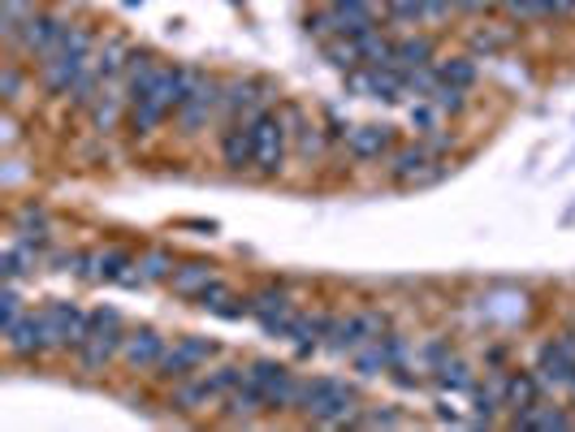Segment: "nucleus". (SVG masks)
Masks as SVG:
<instances>
[{
  "label": "nucleus",
  "instance_id": "obj_28",
  "mask_svg": "<svg viewBox=\"0 0 575 432\" xmlns=\"http://www.w3.org/2000/svg\"><path fill=\"white\" fill-rule=\"evenodd\" d=\"M511 424H515V429H572L575 420L563 411V407H546V403H537V407H528V411H515Z\"/></svg>",
  "mask_w": 575,
  "mask_h": 432
},
{
  "label": "nucleus",
  "instance_id": "obj_2",
  "mask_svg": "<svg viewBox=\"0 0 575 432\" xmlns=\"http://www.w3.org/2000/svg\"><path fill=\"white\" fill-rule=\"evenodd\" d=\"M295 411L312 424L343 429V424H355V416H359V394H355V385H346L338 376H303Z\"/></svg>",
  "mask_w": 575,
  "mask_h": 432
},
{
  "label": "nucleus",
  "instance_id": "obj_33",
  "mask_svg": "<svg viewBox=\"0 0 575 432\" xmlns=\"http://www.w3.org/2000/svg\"><path fill=\"white\" fill-rule=\"evenodd\" d=\"M321 52H325V61H330L334 70H343V74H350V70H359V65H363V61H359V48H355V39H346V35L325 39V44H321Z\"/></svg>",
  "mask_w": 575,
  "mask_h": 432
},
{
  "label": "nucleus",
  "instance_id": "obj_20",
  "mask_svg": "<svg viewBox=\"0 0 575 432\" xmlns=\"http://www.w3.org/2000/svg\"><path fill=\"white\" fill-rule=\"evenodd\" d=\"M213 277H217V264H213V260H187V264L173 268V277H169L165 286H169L178 299H191V303H195L200 290H204Z\"/></svg>",
  "mask_w": 575,
  "mask_h": 432
},
{
  "label": "nucleus",
  "instance_id": "obj_31",
  "mask_svg": "<svg viewBox=\"0 0 575 432\" xmlns=\"http://www.w3.org/2000/svg\"><path fill=\"white\" fill-rule=\"evenodd\" d=\"M204 376H208V385H213L217 403H226L233 389L247 381V363H217V368H208Z\"/></svg>",
  "mask_w": 575,
  "mask_h": 432
},
{
  "label": "nucleus",
  "instance_id": "obj_7",
  "mask_svg": "<svg viewBox=\"0 0 575 432\" xmlns=\"http://www.w3.org/2000/svg\"><path fill=\"white\" fill-rule=\"evenodd\" d=\"M299 381L286 363L277 359H251L247 363V385L264 394V407L268 411H295V398H299Z\"/></svg>",
  "mask_w": 575,
  "mask_h": 432
},
{
  "label": "nucleus",
  "instance_id": "obj_45",
  "mask_svg": "<svg viewBox=\"0 0 575 432\" xmlns=\"http://www.w3.org/2000/svg\"><path fill=\"white\" fill-rule=\"evenodd\" d=\"M463 13H489V9H498L502 0H455Z\"/></svg>",
  "mask_w": 575,
  "mask_h": 432
},
{
  "label": "nucleus",
  "instance_id": "obj_24",
  "mask_svg": "<svg viewBox=\"0 0 575 432\" xmlns=\"http://www.w3.org/2000/svg\"><path fill=\"white\" fill-rule=\"evenodd\" d=\"M221 160H226V169H233V173L251 169V125L247 121H230L221 130Z\"/></svg>",
  "mask_w": 575,
  "mask_h": 432
},
{
  "label": "nucleus",
  "instance_id": "obj_46",
  "mask_svg": "<svg viewBox=\"0 0 575 432\" xmlns=\"http://www.w3.org/2000/svg\"><path fill=\"white\" fill-rule=\"evenodd\" d=\"M455 9V0H424V17H446Z\"/></svg>",
  "mask_w": 575,
  "mask_h": 432
},
{
  "label": "nucleus",
  "instance_id": "obj_3",
  "mask_svg": "<svg viewBox=\"0 0 575 432\" xmlns=\"http://www.w3.org/2000/svg\"><path fill=\"white\" fill-rule=\"evenodd\" d=\"M96 61V35L87 26H70V35L61 39V48L39 61V79H44V92L48 96H70L74 83L83 79V70Z\"/></svg>",
  "mask_w": 575,
  "mask_h": 432
},
{
  "label": "nucleus",
  "instance_id": "obj_23",
  "mask_svg": "<svg viewBox=\"0 0 575 432\" xmlns=\"http://www.w3.org/2000/svg\"><path fill=\"white\" fill-rule=\"evenodd\" d=\"M330 321L334 316H325V312H299L295 324H290V341H295V350L299 355H312L316 346H325V333H330Z\"/></svg>",
  "mask_w": 575,
  "mask_h": 432
},
{
  "label": "nucleus",
  "instance_id": "obj_13",
  "mask_svg": "<svg viewBox=\"0 0 575 432\" xmlns=\"http://www.w3.org/2000/svg\"><path fill=\"white\" fill-rule=\"evenodd\" d=\"M221 87H226V83H217L213 74H200V79H195V87L187 92V100L178 108L182 134H200L213 117H221Z\"/></svg>",
  "mask_w": 575,
  "mask_h": 432
},
{
  "label": "nucleus",
  "instance_id": "obj_9",
  "mask_svg": "<svg viewBox=\"0 0 575 432\" xmlns=\"http://www.w3.org/2000/svg\"><path fill=\"white\" fill-rule=\"evenodd\" d=\"M390 178L398 187H424L442 178V147L438 143H407L390 156Z\"/></svg>",
  "mask_w": 575,
  "mask_h": 432
},
{
  "label": "nucleus",
  "instance_id": "obj_26",
  "mask_svg": "<svg viewBox=\"0 0 575 432\" xmlns=\"http://www.w3.org/2000/svg\"><path fill=\"white\" fill-rule=\"evenodd\" d=\"M48 233H52V216L48 208H39V204H22L17 213H13V238H26V242H48Z\"/></svg>",
  "mask_w": 575,
  "mask_h": 432
},
{
  "label": "nucleus",
  "instance_id": "obj_32",
  "mask_svg": "<svg viewBox=\"0 0 575 432\" xmlns=\"http://www.w3.org/2000/svg\"><path fill=\"white\" fill-rule=\"evenodd\" d=\"M31 13H35V0H4V9H0V35H4V44H17V35H22V26H26Z\"/></svg>",
  "mask_w": 575,
  "mask_h": 432
},
{
  "label": "nucleus",
  "instance_id": "obj_25",
  "mask_svg": "<svg viewBox=\"0 0 575 432\" xmlns=\"http://www.w3.org/2000/svg\"><path fill=\"white\" fill-rule=\"evenodd\" d=\"M541 389H546V381L537 376V368L532 372H511L506 376V407H511V416L537 407L541 403Z\"/></svg>",
  "mask_w": 575,
  "mask_h": 432
},
{
  "label": "nucleus",
  "instance_id": "obj_34",
  "mask_svg": "<svg viewBox=\"0 0 575 432\" xmlns=\"http://www.w3.org/2000/svg\"><path fill=\"white\" fill-rule=\"evenodd\" d=\"M22 316H26L22 290H17V281H4V286H0V333H9Z\"/></svg>",
  "mask_w": 575,
  "mask_h": 432
},
{
  "label": "nucleus",
  "instance_id": "obj_8",
  "mask_svg": "<svg viewBox=\"0 0 575 432\" xmlns=\"http://www.w3.org/2000/svg\"><path fill=\"white\" fill-rule=\"evenodd\" d=\"M70 35V22L57 13V9H35L31 17H26V26H22V35H17V52H26V57H35V61H48L57 48H61V39Z\"/></svg>",
  "mask_w": 575,
  "mask_h": 432
},
{
  "label": "nucleus",
  "instance_id": "obj_1",
  "mask_svg": "<svg viewBox=\"0 0 575 432\" xmlns=\"http://www.w3.org/2000/svg\"><path fill=\"white\" fill-rule=\"evenodd\" d=\"M200 74H204V70H195V65H160L156 83H152L143 96H134L130 108H125V125H130V134H139V139L156 134V130H160V121H165L169 112H178V108H182L187 92L195 87V79H200Z\"/></svg>",
  "mask_w": 575,
  "mask_h": 432
},
{
  "label": "nucleus",
  "instance_id": "obj_15",
  "mask_svg": "<svg viewBox=\"0 0 575 432\" xmlns=\"http://www.w3.org/2000/svg\"><path fill=\"white\" fill-rule=\"evenodd\" d=\"M165 333L160 328H152V324H139V328H125V346H121V363L130 368V372H152L156 363H160V355H165Z\"/></svg>",
  "mask_w": 575,
  "mask_h": 432
},
{
  "label": "nucleus",
  "instance_id": "obj_41",
  "mask_svg": "<svg viewBox=\"0 0 575 432\" xmlns=\"http://www.w3.org/2000/svg\"><path fill=\"white\" fill-rule=\"evenodd\" d=\"M502 4H506L511 17H524V22H528V17H546L541 0H502Z\"/></svg>",
  "mask_w": 575,
  "mask_h": 432
},
{
  "label": "nucleus",
  "instance_id": "obj_10",
  "mask_svg": "<svg viewBox=\"0 0 575 432\" xmlns=\"http://www.w3.org/2000/svg\"><path fill=\"white\" fill-rule=\"evenodd\" d=\"M537 376L546 381V389H567L575 394V333H559L537 350Z\"/></svg>",
  "mask_w": 575,
  "mask_h": 432
},
{
  "label": "nucleus",
  "instance_id": "obj_42",
  "mask_svg": "<svg viewBox=\"0 0 575 432\" xmlns=\"http://www.w3.org/2000/svg\"><path fill=\"white\" fill-rule=\"evenodd\" d=\"M17 87H22V70L9 61L4 74H0V96H4V100H17Z\"/></svg>",
  "mask_w": 575,
  "mask_h": 432
},
{
  "label": "nucleus",
  "instance_id": "obj_22",
  "mask_svg": "<svg viewBox=\"0 0 575 432\" xmlns=\"http://www.w3.org/2000/svg\"><path fill=\"white\" fill-rule=\"evenodd\" d=\"M471 403H476V420L480 424H493L498 411L506 407V376L502 372H489L484 385H471Z\"/></svg>",
  "mask_w": 575,
  "mask_h": 432
},
{
  "label": "nucleus",
  "instance_id": "obj_14",
  "mask_svg": "<svg viewBox=\"0 0 575 432\" xmlns=\"http://www.w3.org/2000/svg\"><path fill=\"white\" fill-rule=\"evenodd\" d=\"M251 316H255V324H260L268 337H286L290 324H295V316H299V308H295V299H290L281 286H260V290L251 295Z\"/></svg>",
  "mask_w": 575,
  "mask_h": 432
},
{
  "label": "nucleus",
  "instance_id": "obj_37",
  "mask_svg": "<svg viewBox=\"0 0 575 432\" xmlns=\"http://www.w3.org/2000/svg\"><path fill=\"white\" fill-rule=\"evenodd\" d=\"M429 100L442 108V112H463V108H467V92L455 87V83H442V79H438V87H433Z\"/></svg>",
  "mask_w": 575,
  "mask_h": 432
},
{
  "label": "nucleus",
  "instance_id": "obj_6",
  "mask_svg": "<svg viewBox=\"0 0 575 432\" xmlns=\"http://www.w3.org/2000/svg\"><path fill=\"white\" fill-rule=\"evenodd\" d=\"M213 359H217V341L187 333V337H173V346H165V355H160V363L152 368V376H156L160 385H173V381H187V376L204 372Z\"/></svg>",
  "mask_w": 575,
  "mask_h": 432
},
{
  "label": "nucleus",
  "instance_id": "obj_44",
  "mask_svg": "<svg viewBox=\"0 0 575 432\" xmlns=\"http://www.w3.org/2000/svg\"><path fill=\"white\" fill-rule=\"evenodd\" d=\"M546 17H572L575 13V0H541Z\"/></svg>",
  "mask_w": 575,
  "mask_h": 432
},
{
  "label": "nucleus",
  "instance_id": "obj_39",
  "mask_svg": "<svg viewBox=\"0 0 575 432\" xmlns=\"http://www.w3.org/2000/svg\"><path fill=\"white\" fill-rule=\"evenodd\" d=\"M355 424H359V429H398L403 416H398V411H359Z\"/></svg>",
  "mask_w": 575,
  "mask_h": 432
},
{
  "label": "nucleus",
  "instance_id": "obj_27",
  "mask_svg": "<svg viewBox=\"0 0 575 432\" xmlns=\"http://www.w3.org/2000/svg\"><path fill=\"white\" fill-rule=\"evenodd\" d=\"M355 48H359V61H363V65H394L398 39H390V35H381V31L372 26V31L355 35Z\"/></svg>",
  "mask_w": 575,
  "mask_h": 432
},
{
  "label": "nucleus",
  "instance_id": "obj_36",
  "mask_svg": "<svg viewBox=\"0 0 575 432\" xmlns=\"http://www.w3.org/2000/svg\"><path fill=\"white\" fill-rule=\"evenodd\" d=\"M438 381H442L446 389H471V385H476L471 368H467L463 359H455V355H446V359L438 363Z\"/></svg>",
  "mask_w": 575,
  "mask_h": 432
},
{
  "label": "nucleus",
  "instance_id": "obj_21",
  "mask_svg": "<svg viewBox=\"0 0 575 432\" xmlns=\"http://www.w3.org/2000/svg\"><path fill=\"white\" fill-rule=\"evenodd\" d=\"M217 403V394H213V385H208V376H187V381H173V394H169V407H178V411H187V416H195V411H208Z\"/></svg>",
  "mask_w": 575,
  "mask_h": 432
},
{
  "label": "nucleus",
  "instance_id": "obj_48",
  "mask_svg": "<svg viewBox=\"0 0 575 432\" xmlns=\"http://www.w3.org/2000/svg\"><path fill=\"white\" fill-rule=\"evenodd\" d=\"M125 4H139V0H125Z\"/></svg>",
  "mask_w": 575,
  "mask_h": 432
},
{
  "label": "nucleus",
  "instance_id": "obj_17",
  "mask_svg": "<svg viewBox=\"0 0 575 432\" xmlns=\"http://www.w3.org/2000/svg\"><path fill=\"white\" fill-rule=\"evenodd\" d=\"M130 268H134V255L125 247H92V251H83L79 277L96 286V281H121Z\"/></svg>",
  "mask_w": 575,
  "mask_h": 432
},
{
  "label": "nucleus",
  "instance_id": "obj_5",
  "mask_svg": "<svg viewBox=\"0 0 575 432\" xmlns=\"http://www.w3.org/2000/svg\"><path fill=\"white\" fill-rule=\"evenodd\" d=\"M251 125V169L260 178H277L286 165V147H290V130H286V112H260Z\"/></svg>",
  "mask_w": 575,
  "mask_h": 432
},
{
  "label": "nucleus",
  "instance_id": "obj_43",
  "mask_svg": "<svg viewBox=\"0 0 575 432\" xmlns=\"http://www.w3.org/2000/svg\"><path fill=\"white\" fill-rule=\"evenodd\" d=\"M433 108H438V105H433ZM433 108H429V105H416V108H411V125L429 134V130L438 125V112H433Z\"/></svg>",
  "mask_w": 575,
  "mask_h": 432
},
{
  "label": "nucleus",
  "instance_id": "obj_29",
  "mask_svg": "<svg viewBox=\"0 0 575 432\" xmlns=\"http://www.w3.org/2000/svg\"><path fill=\"white\" fill-rule=\"evenodd\" d=\"M416 65H433V39L429 35L398 39V48H394V70H416Z\"/></svg>",
  "mask_w": 575,
  "mask_h": 432
},
{
  "label": "nucleus",
  "instance_id": "obj_18",
  "mask_svg": "<svg viewBox=\"0 0 575 432\" xmlns=\"http://www.w3.org/2000/svg\"><path fill=\"white\" fill-rule=\"evenodd\" d=\"M343 143L355 160H381L385 152H394V125H376V121L350 125Z\"/></svg>",
  "mask_w": 575,
  "mask_h": 432
},
{
  "label": "nucleus",
  "instance_id": "obj_4",
  "mask_svg": "<svg viewBox=\"0 0 575 432\" xmlns=\"http://www.w3.org/2000/svg\"><path fill=\"white\" fill-rule=\"evenodd\" d=\"M121 346H125V324L117 316L113 308H96L92 312V324H87V337L83 346L74 350L79 355V368L87 376H100L113 359H121Z\"/></svg>",
  "mask_w": 575,
  "mask_h": 432
},
{
  "label": "nucleus",
  "instance_id": "obj_40",
  "mask_svg": "<svg viewBox=\"0 0 575 432\" xmlns=\"http://www.w3.org/2000/svg\"><path fill=\"white\" fill-rule=\"evenodd\" d=\"M394 22H420L424 17V0H385Z\"/></svg>",
  "mask_w": 575,
  "mask_h": 432
},
{
  "label": "nucleus",
  "instance_id": "obj_16",
  "mask_svg": "<svg viewBox=\"0 0 575 432\" xmlns=\"http://www.w3.org/2000/svg\"><path fill=\"white\" fill-rule=\"evenodd\" d=\"M4 350L13 359H39V355H48L52 341H48V328H44V312H26L22 321L13 324L4 333Z\"/></svg>",
  "mask_w": 575,
  "mask_h": 432
},
{
  "label": "nucleus",
  "instance_id": "obj_38",
  "mask_svg": "<svg viewBox=\"0 0 575 432\" xmlns=\"http://www.w3.org/2000/svg\"><path fill=\"white\" fill-rule=\"evenodd\" d=\"M230 299H233L230 286H226L221 277H213V281H208V286L200 290V299H195V303H200L204 312H217V308H221V303H230Z\"/></svg>",
  "mask_w": 575,
  "mask_h": 432
},
{
  "label": "nucleus",
  "instance_id": "obj_19",
  "mask_svg": "<svg viewBox=\"0 0 575 432\" xmlns=\"http://www.w3.org/2000/svg\"><path fill=\"white\" fill-rule=\"evenodd\" d=\"M44 268V247L39 242H26V238H13L4 251H0V277L4 281H22V277H35Z\"/></svg>",
  "mask_w": 575,
  "mask_h": 432
},
{
  "label": "nucleus",
  "instance_id": "obj_11",
  "mask_svg": "<svg viewBox=\"0 0 575 432\" xmlns=\"http://www.w3.org/2000/svg\"><path fill=\"white\" fill-rule=\"evenodd\" d=\"M385 333V316L381 312H355V316H334L330 333H325V350L334 355H355L359 346L376 341Z\"/></svg>",
  "mask_w": 575,
  "mask_h": 432
},
{
  "label": "nucleus",
  "instance_id": "obj_47",
  "mask_svg": "<svg viewBox=\"0 0 575 432\" xmlns=\"http://www.w3.org/2000/svg\"><path fill=\"white\" fill-rule=\"evenodd\" d=\"M330 4H359V0H330Z\"/></svg>",
  "mask_w": 575,
  "mask_h": 432
},
{
  "label": "nucleus",
  "instance_id": "obj_30",
  "mask_svg": "<svg viewBox=\"0 0 575 432\" xmlns=\"http://www.w3.org/2000/svg\"><path fill=\"white\" fill-rule=\"evenodd\" d=\"M173 268H178V260H173V251H165V247H152V251H143V255H139V273H143V286L169 281V277H173Z\"/></svg>",
  "mask_w": 575,
  "mask_h": 432
},
{
  "label": "nucleus",
  "instance_id": "obj_35",
  "mask_svg": "<svg viewBox=\"0 0 575 432\" xmlns=\"http://www.w3.org/2000/svg\"><path fill=\"white\" fill-rule=\"evenodd\" d=\"M438 79H442V83H455V87L467 92V87L476 83V61H471V57H451V61L438 65Z\"/></svg>",
  "mask_w": 575,
  "mask_h": 432
},
{
  "label": "nucleus",
  "instance_id": "obj_12",
  "mask_svg": "<svg viewBox=\"0 0 575 432\" xmlns=\"http://www.w3.org/2000/svg\"><path fill=\"white\" fill-rule=\"evenodd\" d=\"M87 324H92V312H83L79 303L52 299V303L44 308V328H48L52 350H79L83 337H87Z\"/></svg>",
  "mask_w": 575,
  "mask_h": 432
}]
</instances>
